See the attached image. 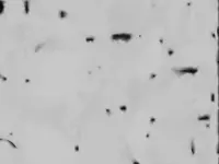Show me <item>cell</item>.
<instances>
[{"label":"cell","instance_id":"2","mask_svg":"<svg viewBox=\"0 0 219 164\" xmlns=\"http://www.w3.org/2000/svg\"><path fill=\"white\" fill-rule=\"evenodd\" d=\"M132 38V35L127 33H117V34L112 35V40L116 42H128Z\"/></svg>","mask_w":219,"mask_h":164},{"label":"cell","instance_id":"1","mask_svg":"<svg viewBox=\"0 0 219 164\" xmlns=\"http://www.w3.org/2000/svg\"><path fill=\"white\" fill-rule=\"evenodd\" d=\"M173 71L182 77L186 76V75H195V73H197L198 69L195 67H183V68H179V69H173Z\"/></svg>","mask_w":219,"mask_h":164},{"label":"cell","instance_id":"5","mask_svg":"<svg viewBox=\"0 0 219 164\" xmlns=\"http://www.w3.org/2000/svg\"><path fill=\"white\" fill-rule=\"evenodd\" d=\"M192 152H193V154L195 153V148H194V142H192Z\"/></svg>","mask_w":219,"mask_h":164},{"label":"cell","instance_id":"4","mask_svg":"<svg viewBox=\"0 0 219 164\" xmlns=\"http://www.w3.org/2000/svg\"><path fill=\"white\" fill-rule=\"evenodd\" d=\"M209 118H210L209 115H204V116H200L198 119H209Z\"/></svg>","mask_w":219,"mask_h":164},{"label":"cell","instance_id":"3","mask_svg":"<svg viewBox=\"0 0 219 164\" xmlns=\"http://www.w3.org/2000/svg\"><path fill=\"white\" fill-rule=\"evenodd\" d=\"M4 9H6V7H4V2H3V1H0V16L3 14Z\"/></svg>","mask_w":219,"mask_h":164},{"label":"cell","instance_id":"6","mask_svg":"<svg viewBox=\"0 0 219 164\" xmlns=\"http://www.w3.org/2000/svg\"><path fill=\"white\" fill-rule=\"evenodd\" d=\"M134 164H139V163H138V162H135V163H134Z\"/></svg>","mask_w":219,"mask_h":164}]
</instances>
